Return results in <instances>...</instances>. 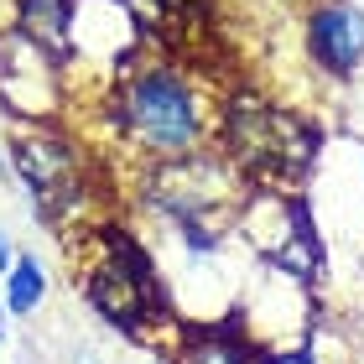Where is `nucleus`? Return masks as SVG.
<instances>
[{"label":"nucleus","mask_w":364,"mask_h":364,"mask_svg":"<svg viewBox=\"0 0 364 364\" xmlns=\"http://www.w3.org/2000/svg\"><path fill=\"white\" fill-rule=\"evenodd\" d=\"M114 125L146 161H177L208 151V136L219 120L188 68L136 58L114 84Z\"/></svg>","instance_id":"nucleus-1"},{"label":"nucleus","mask_w":364,"mask_h":364,"mask_svg":"<svg viewBox=\"0 0 364 364\" xmlns=\"http://www.w3.org/2000/svg\"><path fill=\"white\" fill-rule=\"evenodd\" d=\"M255 182L219 151H193L177 161H151L146 198L167 224H224L235 229V213Z\"/></svg>","instance_id":"nucleus-2"},{"label":"nucleus","mask_w":364,"mask_h":364,"mask_svg":"<svg viewBox=\"0 0 364 364\" xmlns=\"http://www.w3.org/2000/svg\"><path fill=\"white\" fill-rule=\"evenodd\" d=\"M6 161L21 177V188L42 219H63L73 208V198L84 193L78 151L53 120H16V136L6 141Z\"/></svg>","instance_id":"nucleus-3"},{"label":"nucleus","mask_w":364,"mask_h":364,"mask_svg":"<svg viewBox=\"0 0 364 364\" xmlns=\"http://www.w3.org/2000/svg\"><path fill=\"white\" fill-rule=\"evenodd\" d=\"M68 78H63V58L21 26L0 31V99L16 120H58Z\"/></svg>","instance_id":"nucleus-4"},{"label":"nucleus","mask_w":364,"mask_h":364,"mask_svg":"<svg viewBox=\"0 0 364 364\" xmlns=\"http://www.w3.org/2000/svg\"><path fill=\"white\" fill-rule=\"evenodd\" d=\"M307 63L333 84H349L364 68V11L354 0H307L302 11Z\"/></svg>","instance_id":"nucleus-5"},{"label":"nucleus","mask_w":364,"mask_h":364,"mask_svg":"<svg viewBox=\"0 0 364 364\" xmlns=\"http://www.w3.org/2000/svg\"><path fill=\"white\" fill-rule=\"evenodd\" d=\"M68 21H73V0H21L16 6V26L26 37H37L42 47H53L58 58L68 47Z\"/></svg>","instance_id":"nucleus-6"},{"label":"nucleus","mask_w":364,"mask_h":364,"mask_svg":"<svg viewBox=\"0 0 364 364\" xmlns=\"http://www.w3.org/2000/svg\"><path fill=\"white\" fill-rule=\"evenodd\" d=\"M0 302H6V312H16V318H31V312L47 302V266H42L31 250H21V255L11 260Z\"/></svg>","instance_id":"nucleus-7"},{"label":"nucleus","mask_w":364,"mask_h":364,"mask_svg":"<svg viewBox=\"0 0 364 364\" xmlns=\"http://www.w3.org/2000/svg\"><path fill=\"white\" fill-rule=\"evenodd\" d=\"M266 364H318V359H312V349L302 343V349H276V354H266Z\"/></svg>","instance_id":"nucleus-8"},{"label":"nucleus","mask_w":364,"mask_h":364,"mask_svg":"<svg viewBox=\"0 0 364 364\" xmlns=\"http://www.w3.org/2000/svg\"><path fill=\"white\" fill-rule=\"evenodd\" d=\"M16 255H21V250H16V240H11V229H6V224H0V276H6V271H11V260H16Z\"/></svg>","instance_id":"nucleus-9"},{"label":"nucleus","mask_w":364,"mask_h":364,"mask_svg":"<svg viewBox=\"0 0 364 364\" xmlns=\"http://www.w3.org/2000/svg\"><path fill=\"white\" fill-rule=\"evenodd\" d=\"M16 6H21V0H0V31L16 26Z\"/></svg>","instance_id":"nucleus-10"},{"label":"nucleus","mask_w":364,"mask_h":364,"mask_svg":"<svg viewBox=\"0 0 364 364\" xmlns=\"http://www.w3.org/2000/svg\"><path fill=\"white\" fill-rule=\"evenodd\" d=\"M130 364H177V359H130Z\"/></svg>","instance_id":"nucleus-11"},{"label":"nucleus","mask_w":364,"mask_h":364,"mask_svg":"<svg viewBox=\"0 0 364 364\" xmlns=\"http://www.w3.org/2000/svg\"><path fill=\"white\" fill-rule=\"evenodd\" d=\"M0 328H6V302H0Z\"/></svg>","instance_id":"nucleus-12"},{"label":"nucleus","mask_w":364,"mask_h":364,"mask_svg":"<svg viewBox=\"0 0 364 364\" xmlns=\"http://www.w3.org/2000/svg\"><path fill=\"white\" fill-rule=\"evenodd\" d=\"M0 338H6V328H0Z\"/></svg>","instance_id":"nucleus-13"}]
</instances>
